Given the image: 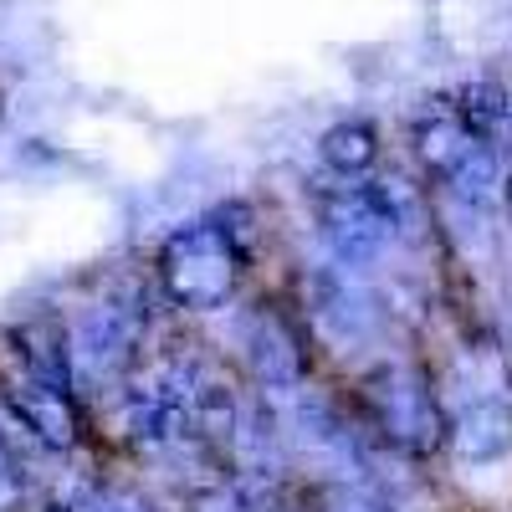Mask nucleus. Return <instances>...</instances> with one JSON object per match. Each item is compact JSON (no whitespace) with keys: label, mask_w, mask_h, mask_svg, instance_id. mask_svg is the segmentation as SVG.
I'll list each match as a JSON object with an SVG mask.
<instances>
[{"label":"nucleus","mask_w":512,"mask_h":512,"mask_svg":"<svg viewBox=\"0 0 512 512\" xmlns=\"http://www.w3.org/2000/svg\"><path fill=\"white\" fill-rule=\"evenodd\" d=\"M200 354H154L128 369L118 384V425L123 441L149 456H200L195 436V379H200Z\"/></svg>","instance_id":"f257e3e1"},{"label":"nucleus","mask_w":512,"mask_h":512,"mask_svg":"<svg viewBox=\"0 0 512 512\" xmlns=\"http://www.w3.org/2000/svg\"><path fill=\"white\" fill-rule=\"evenodd\" d=\"M154 277L169 308L180 313H226L246 287V246L221 216L180 221L154 251Z\"/></svg>","instance_id":"f03ea898"},{"label":"nucleus","mask_w":512,"mask_h":512,"mask_svg":"<svg viewBox=\"0 0 512 512\" xmlns=\"http://www.w3.org/2000/svg\"><path fill=\"white\" fill-rule=\"evenodd\" d=\"M67 333V359L77 374V390L93 384V390H118L144 354L149 338V292L134 277H113L103 282L82 313L72 323H62Z\"/></svg>","instance_id":"7ed1b4c3"},{"label":"nucleus","mask_w":512,"mask_h":512,"mask_svg":"<svg viewBox=\"0 0 512 512\" xmlns=\"http://www.w3.org/2000/svg\"><path fill=\"white\" fill-rule=\"evenodd\" d=\"M359 420L379 446L400 456H436L451 431V415L431 379L405 359H379L359 379Z\"/></svg>","instance_id":"20e7f679"},{"label":"nucleus","mask_w":512,"mask_h":512,"mask_svg":"<svg viewBox=\"0 0 512 512\" xmlns=\"http://www.w3.org/2000/svg\"><path fill=\"white\" fill-rule=\"evenodd\" d=\"M313 216L328 256L349 272H364L390 256V246L405 236V205L379 180H338L313 195Z\"/></svg>","instance_id":"39448f33"},{"label":"nucleus","mask_w":512,"mask_h":512,"mask_svg":"<svg viewBox=\"0 0 512 512\" xmlns=\"http://www.w3.org/2000/svg\"><path fill=\"white\" fill-rule=\"evenodd\" d=\"M241 359L256 384V400L267 410L287 405L297 390H308V338L287 308H246L241 318Z\"/></svg>","instance_id":"423d86ee"},{"label":"nucleus","mask_w":512,"mask_h":512,"mask_svg":"<svg viewBox=\"0 0 512 512\" xmlns=\"http://www.w3.org/2000/svg\"><path fill=\"white\" fill-rule=\"evenodd\" d=\"M308 318L328 344H364L374 333V297L349 267H318L308 277Z\"/></svg>","instance_id":"0eeeda50"},{"label":"nucleus","mask_w":512,"mask_h":512,"mask_svg":"<svg viewBox=\"0 0 512 512\" xmlns=\"http://www.w3.org/2000/svg\"><path fill=\"white\" fill-rule=\"evenodd\" d=\"M446 446L456 451L461 466H492L512 451V395L507 390H477L466 395L461 410L451 415Z\"/></svg>","instance_id":"6e6552de"},{"label":"nucleus","mask_w":512,"mask_h":512,"mask_svg":"<svg viewBox=\"0 0 512 512\" xmlns=\"http://www.w3.org/2000/svg\"><path fill=\"white\" fill-rule=\"evenodd\" d=\"M318 159L338 180H364L379 164V128L369 118H338L318 134Z\"/></svg>","instance_id":"1a4fd4ad"},{"label":"nucleus","mask_w":512,"mask_h":512,"mask_svg":"<svg viewBox=\"0 0 512 512\" xmlns=\"http://www.w3.org/2000/svg\"><path fill=\"white\" fill-rule=\"evenodd\" d=\"M236 487H241L246 512H318V507H313V497H303V492H297V487L287 482V472L236 477Z\"/></svg>","instance_id":"9d476101"},{"label":"nucleus","mask_w":512,"mask_h":512,"mask_svg":"<svg viewBox=\"0 0 512 512\" xmlns=\"http://www.w3.org/2000/svg\"><path fill=\"white\" fill-rule=\"evenodd\" d=\"M318 512H400L395 497L384 492L379 482H328L318 497H313Z\"/></svg>","instance_id":"9b49d317"},{"label":"nucleus","mask_w":512,"mask_h":512,"mask_svg":"<svg viewBox=\"0 0 512 512\" xmlns=\"http://www.w3.org/2000/svg\"><path fill=\"white\" fill-rule=\"evenodd\" d=\"M62 507H67V512H164V507H159V502H149L144 492L108 487V482H88V487H77Z\"/></svg>","instance_id":"f8f14e48"},{"label":"nucleus","mask_w":512,"mask_h":512,"mask_svg":"<svg viewBox=\"0 0 512 512\" xmlns=\"http://www.w3.org/2000/svg\"><path fill=\"white\" fill-rule=\"evenodd\" d=\"M507 200H512V185H507Z\"/></svg>","instance_id":"ddd939ff"}]
</instances>
